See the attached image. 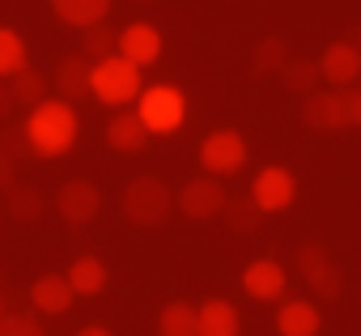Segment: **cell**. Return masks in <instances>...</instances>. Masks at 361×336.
Instances as JSON below:
<instances>
[{
  "label": "cell",
  "mask_w": 361,
  "mask_h": 336,
  "mask_svg": "<svg viewBox=\"0 0 361 336\" xmlns=\"http://www.w3.org/2000/svg\"><path fill=\"white\" fill-rule=\"evenodd\" d=\"M157 336H196V306L192 302H166L157 315Z\"/></svg>",
  "instance_id": "obj_21"
},
{
  "label": "cell",
  "mask_w": 361,
  "mask_h": 336,
  "mask_svg": "<svg viewBox=\"0 0 361 336\" xmlns=\"http://www.w3.org/2000/svg\"><path fill=\"white\" fill-rule=\"evenodd\" d=\"M13 107H18V98H13V85H9V77H0V124H5V119L13 115Z\"/></svg>",
  "instance_id": "obj_30"
},
{
  "label": "cell",
  "mask_w": 361,
  "mask_h": 336,
  "mask_svg": "<svg viewBox=\"0 0 361 336\" xmlns=\"http://www.w3.org/2000/svg\"><path fill=\"white\" fill-rule=\"evenodd\" d=\"M145 90V77H140V64H132L128 56H106V60H94V73H90V94L106 107H128L136 102Z\"/></svg>",
  "instance_id": "obj_2"
},
{
  "label": "cell",
  "mask_w": 361,
  "mask_h": 336,
  "mask_svg": "<svg viewBox=\"0 0 361 336\" xmlns=\"http://www.w3.org/2000/svg\"><path fill=\"white\" fill-rule=\"evenodd\" d=\"M319 328H323V315H319L314 302H306V298L281 302V311H276V332L281 336H319Z\"/></svg>",
  "instance_id": "obj_17"
},
{
  "label": "cell",
  "mask_w": 361,
  "mask_h": 336,
  "mask_svg": "<svg viewBox=\"0 0 361 336\" xmlns=\"http://www.w3.org/2000/svg\"><path fill=\"white\" fill-rule=\"evenodd\" d=\"M136 5H149V0H136Z\"/></svg>",
  "instance_id": "obj_36"
},
{
  "label": "cell",
  "mask_w": 361,
  "mask_h": 336,
  "mask_svg": "<svg viewBox=\"0 0 361 336\" xmlns=\"http://www.w3.org/2000/svg\"><path fill=\"white\" fill-rule=\"evenodd\" d=\"M319 73L327 85L336 90H348L357 77H361V52L353 39H340V43H327V52L319 56Z\"/></svg>",
  "instance_id": "obj_11"
},
{
  "label": "cell",
  "mask_w": 361,
  "mask_h": 336,
  "mask_svg": "<svg viewBox=\"0 0 361 336\" xmlns=\"http://www.w3.org/2000/svg\"><path fill=\"white\" fill-rule=\"evenodd\" d=\"M353 43H357V52H361V26H357V35H353Z\"/></svg>",
  "instance_id": "obj_34"
},
{
  "label": "cell",
  "mask_w": 361,
  "mask_h": 336,
  "mask_svg": "<svg viewBox=\"0 0 361 336\" xmlns=\"http://www.w3.org/2000/svg\"><path fill=\"white\" fill-rule=\"evenodd\" d=\"M226 200L230 196H226V184L217 175H196V179H188L183 188H178L174 209L183 217H192V222H213V217H221Z\"/></svg>",
  "instance_id": "obj_6"
},
{
  "label": "cell",
  "mask_w": 361,
  "mask_h": 336,
  "mask_svg": "<svg viewBox=\"0 0 361 336\" xmlns=\"http://www.w3.org/2000/svg\"><path fill=\"white\" fill-rule=\"evenodd\" d=\"M85 39H81V52L90 56V60H106V56H115L119 52V35L106 26V22H98V26H90V30H81Z\"/></svg>",
  "instance_id": "obj_27"
},
{
  "label": "cell",
  "mask_w": 361,
  "mask_h": 336,
  "mask_svg": "<svg viewBox=\"0 0 361 336\" xmlns=\"http://www.w3.org/2000/svg\"><path fill=\"white\" fill-rule=\"evenodd\" d=\"M353 124H361V90L353 94Z\"/></svg>",
  "instance_id": "obj_33"
},
{
  "label": "cell",
  "mask_w": 361,
  "mask_h": 336,
  "mask_svg": "<svg viewBox=\"0 0 361 336\" xmlns=\"http://www.w3.org/2000/svg\"><path fill=\"white\" fill-rule=\"evenodd\" d=\"M285 285H289V272H285V264H276V260H251V264L243 268V289H247L255 302H276V298H285Z\"/></svg>",
  "instance_id": "obj_12"
},
{
  "label": "cell",
  "mask_w": 361,
  "mask_h": 336,
  "mask_svg": "<svg viewBox=\"0 0 361 336\" xmlns=\"http://www.w3.org/2000/svg\"><path fill=\"white\" fill-rule=\"evenodd\" d=\"M285 60H289V47H285L276 35H268V39H259V43H255V56H251V73H255V77L281 73V68H285Z\"/></svg>",
  "instance_id": "obj_23"
},
{
  "label": "cell",
  "mask_w": 361,
  "mask_h": 336,
  "mask_svg": "<svg viewBox=\"0 0 361 336\" xmlns=\"http://www.w3.org/2000/svg\"><path fill=\"white\" fill-rule=\"evenodd\" d=\"M5 311H9V306H5V294H0V315H5Z\"/></svg>",
  "instance_id": "obj_35"
},
{
  "label": "cell",
  "mask_w": 361,
  "mask_h": 336,
  "mask_svg": "<svg viewBox=\"0 0 361 336\" xmlns=\"http://www.w3.org/2000/svg\"><path fill=\"white\" fill-rule=\"evenodd\" d=\"M5 209H9V217H18V222H35V217L43 213V196H39L35 188H26V184H9V188H5Z\"/></svg>",
  "instance_id": "obj_24"
},
{
  "label": "cell",
  "mask_w": 361,
  "mask_h": 336,
  "mask_svg": "<svg viewBox=\"0 0 361 336\" xmlns=\"http://www.w3.org/2000/svg\"><path fill=\"white\" fill-rule=\"evenodd\" d=\"M90 73H94V60H90L85 52L64 56V60L56 64V94L68 98V102L85 98V94H90Z\"/></svg>",
  "instance_id": "obj_16"
},
{
  "label": "cell",
  "mask_w": 361,
  "mask_h": 336,
  "mask_svg": "<svg viewBox=\"0 0 361 336\" xmlns=\"http://www.w3.org/2000/svg\"><path fill=\"white\" fill-rule=\"evenodd\" d=\"M221 213H226V222H230L238 234L255 230V226H259V217H264V209H259L251 196H247V200H226V209H221Z\"/></svg>",
  "instance_id": "obj_28"
},
{
  "label": "cell",
  "mask_w": 361,
  "mask_h": 336,
  "mask_svg": "<svg viewBox=\"0 0 361 336\" xmlns=\"http://www.w3.org/2000/svg\"><path fill=\"white\" fill-rule=\"evenodd\" d=\"M293 264H298L302 281H306L319 298H340V294H344V272H340V264H336L319 243H306V247L293 256Z\"/></svg>",
  "instance_id": "obj_8"
},
{
  "label": "cell",
  "mask_w": 361,
  "mask_h": 336,
  "mask_svg": "<svg viewBox=\"0 0 361 336\" xmlns=\"http://www.w3.org/2000/svg\"><path fill=\"white\" fill-rule=\"evenodd\" d=\"M64 277H68V285H73L81 298L102 294V289H106V281H111V272H106V264H102L98 256H77V260H73V268H68Z\"/></svg>",
  "instance_id": "obj_20"
},
{
  "label": "cell",
  "mask_w": 361,
  "mask_h": 336,
  "mask_svg": "<svg viewBox=\"0 0 361 336\" xmlns=\"http://www.w3.org/2000/svg\"><path fill=\"white\" fill-rule=\"evenodd\" d=\"M281 81H285V90H293V94H314V85L323 81V73H319V60H302V56L285 60V68H281Z\"/></svg>",
  "instance_id": "obj_22"
},
{
  "label": "cell",
  "mask_w": 361,
  "mask_h": 336,
  "mask_svg": "<svg viewBox=\"0 0 361 336\" xmlns=\"http://www.w3.org/2000/svg\"><path fill=\"white\" fill-rule=\"evenodd\" d=\"M119 56H128L132 64H157V56H161V30L157 26H149V22H132V26H123L119 30Z\"/></svg>",
  "instance_id": "obj_13"
},
{
  "label": "cell",
  "mask_w": 361,
  "mask_h": 336,
  "mask_svg": "<svg viewBox=\"0 0 361 336\" xmlns=\"http://www.w3.org/2000/svg\"><path fill=\"white\" fill-rule=\"evenodd\" d=\"M9 184H13V157L0 149V188H9Z\"/></svg>",
  "instance_id": "obj_31"
},
{
  "label": "cell",
  "mask_w": 361,
  "mask_h": 336,
  "mask_svg": "<svg viewBox=\"0 0 361 336\" xmlns=\"http://www.w3.org/2000/svg\"><path fill=\"white\" fill-rule=\"evenodd\" d=\"M136 115L149 128V136H170L188 119V98L174 85H145L140 98H136Z\"/></svg>",
  "instance_id": "obj_3"
},
{
  "label": "cell",
  "mask_w": 361,
  "mask_h": 336,
  "mask_svg": "<svg viewBox=\"0 0 361 336\" xmlns=\"http://www.w3.org/2000/svg\"><path fill=\"white\" fill-rule=\"evenodd\" d=\"M9 85H13V98H18L22 107H39V102L47 98V77H43V73H35L30 64H26L22 73H13V77H9Z\"/></svg>",
  "instance_id": "obj_26"
},
{
  "label": "cell",
  "mask_w": 361,
  "mask_h": 336,
  "mask_svg": "<svg viewBox=\"0 0 361 336\" xmlns=\"http://www.w3.org/2000/svg\"><path fill=\"white\" fill-rule=\"evenodd\" d=\"M77 336H115V332H111V328H102V323H90V328H81Z\"/></svg>",
  "instance_id": "obj_32"
},
{
  "label": "cell",
  "mask_w": 361,
  "mask_h": 336,
  "mask_svg": "<svg viewBox=\"0 0 361 336\" xmlns=\"http://www.w3.org/2000/svg\"><path fill=\"white\" fill-rule=\"evenodd\" d=\"M77 132H81V119L68 98H43L26 115V145L39 157H64L77 145Z\"/></svg>",
  "instance_id": "obj_1"
},
{
  "label": "cell",
  "mask_w": 361,
  "mask_h": 336,
  "mask_svg": "<svg viewBox=\"0 0 361 336\" xmlns=\"http://www.w3.org/2000/svg\"><path fill=\"white\" fill-rule=\"evenodd\" d=\"M0 336H47V332H43V323L35 315L5 311V315H0Z\"/></svg>",
  "instance_id": "obj_29"
},
{
  "label": "cell",
  "mask_w": 361,
  "mask_h": 336,
  "mask_svg": "<svg viewBox=\"0 0 361 336\" xmlns=\"http://www.w3.org/2000/svg\"><path fill=\"white\" fill-rule=\"evenodd\" d=\"M302 119L314 128V132H340L353 124V90H314L306 94V107H302Z\"/></svg>",
  "instance_id": "obj_7"
},
{
  "label": "cell",
  "mask_w": 361,
  "mask_h": 336,
  "mask_svg": "<svg viewBox=\"0 0 361 336\" xmlns=\"http://www.w3.org/2000/svg\"><path fill=\"white\" fill-rule=\"evenodd\" d=\"M200 166H204V175H217V179L238 175L243 166H247V140H243V132H234V128L209 132L200 140Z\"/></svg>",
  "instance_id": "obj_5"
},
{
  "label": "cell",
  "mask_w": 361,
  "mask_h": 336,
  "mask_svg": "<svg viewBox=\"0 0 361 336\" xmlns=\"http://www.w3.org/2000/svg\"><path fill=\"white\" fill-rule=\"evenodd\" d=\"M106 145L119 149V153H140V149L149 145V128L140 124L136 111H119V115H111V124H106Z\"/></svg>",
  "instance_id": "obj_18"
},
{
  "label": "cell",
  "mask_w": 361,
  "mask_h": 336,
  "mask_svg": "<svg viewBox=\"0 0 361 336\" xmlns=\"http://www.w3.org/2000/svg\"><path fill=\"white\" fill-rule=\"evenodd\" d=\"M123 217L132 226H161L174 209V192L157 179V175H140L123 188Z\"/></svg>",
  "instance_id": "obj_4"
},
{
  "label": "cell",
  "mask_w": 361,
  "mask_h": 336,
  "mask_svg": "<svg viewBox=\"0 0 361 336\" xmlns=\"http://www.w3.org/2000/svg\"><path fill=\"white\" fill-rule=\"evenodd\" d=\"M30 60H26V39L9 26H0V77H13L22 73Z\"/></svg>",
  "instance_id": "obj_25"
},
{
  "label": "cell",
  "mask_w": 361,
  "mask_h": 336,
  "mask_svg": "<svg viewBox=\"0 0 361 336\" xmlns=\"http://www.w3.org/2000/svg\"><path fill=\"white\" fill-rule=\"evenodd\" d=\"M51 9H56V18H60L64 26H73V30H90V26L106 22L111 0H51Z\"/></svg>",
  "instance_id": "obj_19"
},
{
  "label": "cell",
  "mask_w": 361,
  "mask_h": 336,
  "mask_svg": "<svg viewBox=\"0 0 361 336\" xmlns=\"http://www.w3.org/2000/svg\"><path fill=\"white\" fill-rule=\"evenodd\" d=\"M73 298H77V289L68 285L64 272H43V277L30 285V302H35L39 315H64V311L73 306Z\"/></svg>",
  "instance_id": "obj_14"
},
{
  "label": "cell",
  "mask_w": 361,
  "mask_h": 336,
  "mask_svg": "<svg viewBox=\"0 0 361 336\" xmlns=\"http://www.w3.org/2000/svg\"><path fill=\"white\" fill-rule=\"evenodd\" d=\"M238 328H243V315L234 302L209 298L196 306V336H238Z\"/></svg>",
  "instance_id": "obj_15"
},
{
  "label": "cell",
  "mask_w": 361,
  "mask_h": 336,
  "mask_svg": "<svg viewBox=\"0 0 361 336\" xmlns=\"http://www.w3.org/2000/svg\"><path fill=\"white\" fill-rule=\"evenodd\" d=\"M251 200L264 209V213H285L293 200H298V179L285 166H264V171L251 179Z\"/></svg>",
  "instance_id": "obj_9"
},
{
  "label": "cell",
  "mask_w": 361,
  "mask_h": 336,
  "mask_svg": "<svg viewBox=\"0 0 361 336\" xmlns=\"http://www.w3.org/2000/svg\"><path fill=\"white\" fill-rule=\"evenodd\" d=\"M102 209V192L90 184V179H68L60 192H56V213L68 222V226H90Z\"/></svg>",
  "instance_id": "obj_10"
}]
</instances>
